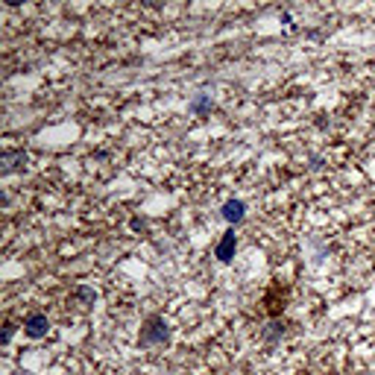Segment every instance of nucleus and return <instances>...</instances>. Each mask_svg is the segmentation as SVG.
Returning <instances> with one entry per match:
<instances>
[{"mask_svg":"<svg viewBox=\"0 0 375 375\" xmlns=\"http://www.w3.org/2000/svg\"><path fill=\"white\" fill-rule=\"evenodd\" d=\"M168 340H170V329L161 317H153L141 329V346H161V343H168Z\"/></svg>","mask_w":375,"mask_h":375,"instance_id":"obj_1","label":"nucleus"},{"mask_svg":"<svg viewBox=\"0 0 375 375\" xmlns=\"http://www.w3.org/2000/svg\"><path fill=\"white\" fill-rule=\"evenodd\" d=\"M76 299L86 302V305H94V302H97V290H94V287H86V285L76 287Z\"/></svg>","mask_w":375,"mask_h":375,"instance_id":"obj_6","label":"nucleus"},{"mask_svg":"<svg viewBox=\"0 0 375 375\" xmlns=\"http://www.w3.org/2000/svg\"><path fill=\"white\" fill-rule=\"evenodd\" d=\"M220 214H223V220L229 223V226H235V223H240L243 217H247V203H243V200H229V203H223Z\"/></svg>","mask_w":375,"mask_h":375,"instance_id":"obj_5","label":"nucleus"},{"mask_svg":"<svg viewBox=\"0 0 375 375\" xmlns=\"http://www.w3.org/2000/svg\"><path fill=\"white\" fill-rule=\"evenodd\" d=\"M235 250H238V235H235V229H229L220 238L214 255H217V261H223V264H229V261L235 258Z\"/></svg>","mask_w":375,"mask_h":375,"instance_id":"obj_4","label":"nucleus"},{"mask_svg":"<svg viewBox=\"0 0 375 375\" xmlns=\"http://www.w3.org/2000/svg\"><path fill=\"white\" fill-rule=\"evenodd\" d=\"M12 334H15V325H12V322H6V325H4V346H9Z\"/></svg>","mask_w":375,"mask_h":375,"instance_id":"obj_9","label":"nucleus"},{"mask_svg":"<svg viewBox=\"0 0 375 375\" xmlns=\"http://www.w3.org/2000/svg\"><path fill=\"white\" fill-rule=\"evenodd\" d=\"M279 334H285V325H279V322H270V325H267V332H264V337H267V340H275Z\"/></svg>","mask_w":375,"mask_h":375,"instance_id":"obj_8","label":"nucleus"},{"mask_svg":"<svg viewBox=\"0 0 375 375\" xmlns=\"http://www.w3.org/2000/svg\"><path fill=\"white\" fill-rule=\"evenodd\" d=\"M208 109H211V97L208 94H200L197 100L191 103V111H208Z\"/></svg>","mask_w":375,"mask_h":375,"instance_id":"obj_7","label":"nucleus"},{"mask_svg":"<svg viewBox=\"0 0 375 375\" xmlns=\"http://www.w3.org/2000/svg\"><path fill=\"white\" fill-rule=\"evenodd\" d=\"M132 229H135V232H141V229H144V220H138V217H135V220H132Z\"/></svg>","mask_w":375,"mask_h":375,"instance_id":"obj_10","label":"nucleus"},{"mask_svg":"<svg viewBox=\"0 0 375 375\" xmlns=\"http://www.w3.org/2000/svg\"><path fill=\"white\" fill-rule=\"evenodd\" d=\"M47 332H50V320H47L44 314H29L27 322H24V334L32 337V340H41L47 337Z\"/></svg>","mask_w":375,"mask_h":375,"instance_id":"obj_3","label":"nucleus"},{"mask_svg":"<svg viewBox=\"0 0 375 375\" xmlns=\"http://www.w3.org/2000/svg\"><path fill=\"white\" fill-rule=\"evenodd\" d=\"M372 91H375V86H372Z\"/></svg>","mask_w":375,"mask_h":375,"instance_id":"obj_11","label":"nucleus"},{"mask_svg":"<svg viewBox=\"0 0 375 375\" xmlns=\"http://www.w3.org/2000/svg\"><path fill=\"white\" fill-rule=\"evenodd\" d=\"M27 161H29V156H27L24 150H6L4 156H0V173L9 176V173H15V170H24Z\"/></svg>","mask_w":375,"mask_h":375,"instance_id":"obj_2","label":"nucleus"}]
</instances>
